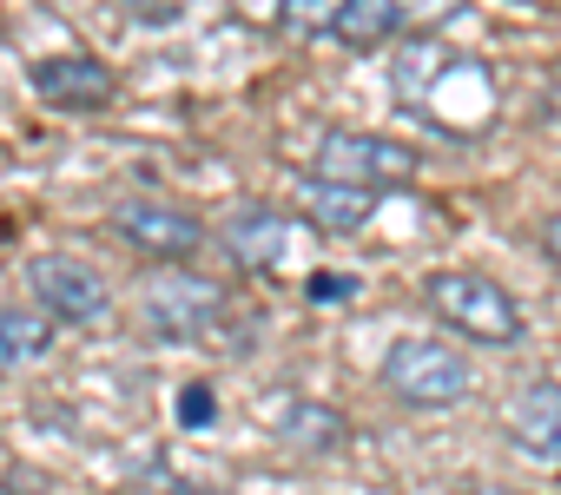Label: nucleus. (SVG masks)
Returning a JSON list of instances; mask_svg holds the SVG:
<instances>
[{
  "label": "nucleus",
  "instance_id": "f257e3e1",
  "mask_svg": "<svg viewBox=\"0 0 561 495\" xmlns=\"http://www.w3.org/2000/svg\"><path fill=\"white\" fill-rule=\"evenodd\" d=\"M397 100H403V113H416L423 126H436L449 139H482L502 113L489 60L443 54L423 41H403V54H397Z\"/></svg>",
  "mask_w": 561,
  "mask_h": 495
},
{
  "label": "nucleus",
  "instance_id": "f03ea898",
  "mask_svg": "<svg viewBox=\"0 0 561 495\" xmlns=\"http://www.w3.org/2000/svg\"><path fill=\"white\" fill-rule=\"evenodd\" d=\"M423 304L449 331H462L469 344H489V350H508V344L528 337V318H522L515 291L495 285L489 272H430L423 278Z\"/></svg>",
  "mask_w": 561,
  "mask_h": 495
},
{
  "label": "nucleus",
  "instance_id": "7ed1b4c3",
  "mask_svg": "<svg viewBox=\"0 0 561 495\" xmlns=\"http://www.w3.org/2000/svg\"><path fill=\"white\" fill-rule=\"evenodd\" d=\"M139 318L152 337L165 344H198V337H218L225 318H231V291L205 272H185V265H159L146 285H139Z\"/></svg>",
  "mask_w": 561,
  "mask_h": 495
},
{
  "label": "nucleus",
  "instance_id": "20e7f679",
  "mask_svg": "<svg viewBox=\"0 0 561 495\" xmlns=\"http://www.w3.org/2000/svg\"><path fill=\"white\" fill-rule=\"evenodd\" d=\"M311 172L318 179H337V185H364V192H390V185H410L423 172V152L390 139V133H364V126H331L318 133L311 146Z\"/></svg>",
  "mask_w": 561,
  "mask_h": 495
},
{
  "label": "nucleus",
  "instance_id": "39448f33",
  "mask_svg": "<svg viewBox=\"0 0 561 495\" xmlns=\"http://www.w3.org/2000/svg\"><path fill=\"white\" fill-rule=\"evenodd\" d=\"M218 244L238 272H257V278H285L311 258V225L298 211H277V205H238L225 225H218Z\"/></svg>",
  "mask_w": 561,
  "mask_h": 495
},
{
  "label": "nucleus",
  "instance_id": "423d86ee",
  "mask_svg": "<svg viewBox=\"0 0 561 495\" xmlns=\"http://www.w3.org/2000/svg\"><path fill=\"white\" fill-rule=\"evenodd\" d=\"M383 390L410 410H449L469 396V364L443 337H397L383 350Z\"/></svg>",
  "mask_w": 561,
  "mask_h": 495
},
{
  "label": "nucleus",
  "instance_id": "0eeeda50",
  "mask_svg": "<svg viewBox=\"0 0 561 495\" xmlns=\"http://www.w3.org/2000/svg\"><path fill=\"white\" fill-rule=\"evenodd\" d=\"M469 8V0H351V8L337 14L331 41L370 54V47H390V41H423L436 34L443 21H456Z\"/></svg>",
  "mask_w": 561,
  "mask_h": 495
},
{
  "label": "nucleus",
  "instance_id": "6e6552de",
  "mask_svg": "<svg viewBox=\"0 0 561 495\" xmlns=\"http://www.w3.org/2000/svg\"><path fill=\"white\" fill-rule=\"evenodd\" d=\"M27 291H34L41 311L60 318V324H100V318H113V291H106V278H100L93 265L67 258V252H41V258H27Z\"/></svg>",
  "mask_w": 561,
  "mask_h": 495
},
{
  "label": "nucleus",
  "instance_id": "1a4fd4ad",
  "mask_svg": "<svg viewBox=\"0 0 561 495\" xmlns=\"http://www.w3.org/2000/svg\"><path fill=\"white\" fill-rule=\"evenodd\" d=\"M113 231L133 244V252L159 258V265H185L198 258V244H205V225L165 198H119L113 205Z\"/></svg>",
  "mask_w": 561,
  "mask_h": 495
},
{
  "label": "nucleus",
  "instance_id": "9d476101",
  "mask_svg": "<svg viewBox=\"0 0 561 495\" xmlns=\"http://www.w3.org/2000/svg\"><path fill=\"white\" fill-rule=\"evenodd\" d=\"M27 87H34L47 106H60V113H100V106H113V93H119L113 67L93 60V54H47V60L27 67Z\"/></svg>",
  "mask_w": 561,
  "mask_h": 495
},
{
  "label": "nucleus",
  "instance_id": "9b49d317",
  "mask_svg": "<svg viewBox=\"0 0 561 495\" xmlns=\"http://www.w3.org/2000/svg\"><path fill=\"white\" fill-rule=\"evenodd\" d=\"M502 436L522 449V456H541V462H561V383L541 377L528 390L508 396L502 410Z\"/></svg>",
  "mask_w": 561,
  "mask_h": 495
},
{
  "label": "nucleus",
  "instance_id": "f8f14e48",
  "mask_svg": "<svg viewBox=\"0 0 561 495\" xmlns=\"http://www.w3.org/2000/svg\"><path fill=\"white\" fill-rule=\"evenodd\" d=\"M311 231H324V238H357L370 218H377V192H364V185H337V179H298V205H291Z\"/></svg>",
  "mask_w": 561,
  "mask_h": 495
},
{
  "label": "nucleus",
  "instance_id": "ddd939ff",
  "mask_svg": "<svg viewBox=\"0 0 561 495\" xmlns=\"http://www.w3.org/2000/svg\"><path fill=\"white\" fill-rule=\"evenodd\" d=\"M344 436H351V423L331 410V403H285L277 410V442L285 449H298V456H331V449H344Z\"/></svg>",
  "mask_w": 561,
  "mask_h": 495
},
{
  "label": "nucleus",
  "instance_id": "4468645a",
  "mask_svg": "<svg viewBox=\"0 0 561 495\" xmlns=\"http://www.w3.org/2000/svg\"><path fill=\"white\" fill-rule=\"evenodd\" d=\"M54 350V318L34 311H0V370H27Z\"/></svg>",
  "mask_w": 561,
  "mask_h": 495
},
{
  "label": "nucleus",
  "instance_id": "2eb2a0df",
  "mask_svg": "<svg viewBox=\"0 0 561 495\" xmlns=\"http://www.w3.org/2000/svg\"><path fill=\"white\" fill-rule=\"evenodd\" d=\"M344 8H351V0H277V27L311 41V34H331Z\"/></svg>",
  "mask_w": 561,
  "mask_h": 495
},
{
  "label": "nucleus",
  "instance_id": "dca6fc26",
  "mask_svg": "<svg viewBox=\"0 0 561 495\" xmlns=\"http://www.w3.org/2000/svg\"><path fill=\"white\" fill-rule=\"evenodd\" d=\"M211 416H218V390L211 383H185L179 390V423L185 429H211Z\"/></svg>",
  "mask_w": 561,
  "mask_h": 495
},
{
  "label": "nucleus",
  "instance_id": "f3484780",
  "mask_svg": "<svg viewBox=\"0 0 561 495\" xmlns=\"http://www.w3.org/2000/svg\"><path fill=\"white\" fill-rule=\"evenodd\" d=\"M344 291H357L351 278H311V298H344Z\"/></svg>",
  "mask_w": 561,
  "mask_h": 495
},
{
  "label": "nucleus",
  "instance_id": "a211bd4d",
  "mask_svg": "<svg viewBox=\"0 0 561 495\" xmlns=\"http://www.w3.org/2000/svg\"><path fill=\"white\" fill-rule=\"evenodd\" d=\"M541 244H548V258H554V265H561V211H554V218H548V231H541Z\"/></svg>",
  "mask_w": 561,
  "mask_h": 495
},
{
  "label": "nucleus",
  "instance_id": "6ab92c4d",
  "mask_svg": "<svg viewBox=\"0 0 561 495\" xmlns=\"http://www.w3.org/2000/svg\"><path fill=\"white\" fill-rule=\"evenodd\" d=\"M462 495H522V488H502V482H469Z\"/></svg>",
  "mask_w": 561,
  "mask_h": 495
}]
</instances>
